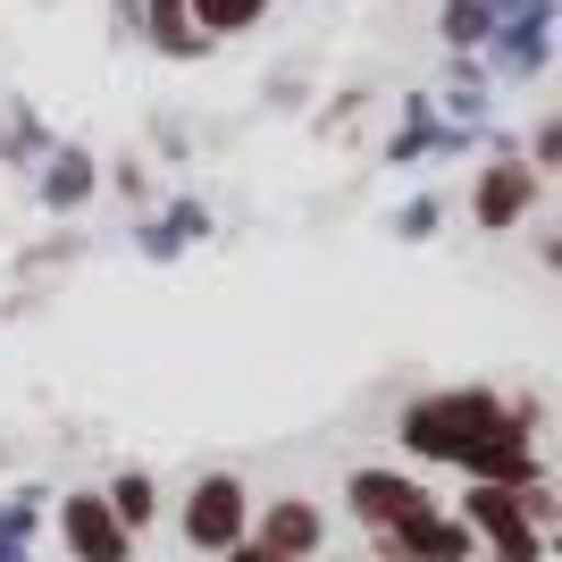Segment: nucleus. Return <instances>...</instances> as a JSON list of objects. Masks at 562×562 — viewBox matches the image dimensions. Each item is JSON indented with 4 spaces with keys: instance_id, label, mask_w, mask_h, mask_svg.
<instances>
[{
    "instance_id": "1",
    "label": "nucleus",
    "mask_w": 562,
    "mask_h": 562,
    "mask_svg": "<svg viewBox=\"0 0 562 562\" xmlns=\"http://www.w3.org/2000/svg\"><path fill=\"white\" fill-rule=\"evenodd\" d=\"M504 428H529V437H538V403H504V395H487V386H453V395H420L403 412V446L420 453V462L462 470V453L504 437Z\"/></svg>"
},
{
    "instance_id": "2",
    "label": "nucleus",
    "mask_w": 562,
    "mask_h": 562,
    "mask_svg": "<svg viewBox=\"0 0 562 562\" xmlns=\"http://www.w3.org/2000/svg\"><path fill=\"white\" fill-rule=\"evenodd\" d=\"M462 529H470L479 546H495V562H546V529L520 513V495H513V487L470 479V495H462Z\"/></svg>"
},
{
    "instance_id": "3",
    "label": "nucleus",
    "mask_w": 562,
    "mask_h": 562,
    "mask_svg": "<svg viewBox=\"0 0 562 562\" xmlns=\"http://www.w3.org/2000/svg\"><path fill=\"white\" fill-rule=\"evenodd\" d=\"M538 193H546V177L520 151H487V168H479V186H470V218L487 235H504V227H520V218L538 211Z\"/></svg>"
},
{
    "instance_id": "4",
    "label": "nucleus",
    "mask_w": 562,
    "mask_h": 562,
    "mask_svg": "<svg viewBox=\"0 0 562 562\" xmlns=\"http://www.w3.org/2000/svg\"><path fill=\"white\" fill-rule=\"evenodd\" d=\"M546 25H554V0H495V25H487V59L479 68H504V76H538L546 68Z\"/></svg>"
},
{
    "instance_id": "5",
    "label": "nucleus",
    "mask_w": 562,
    "mask_h": 562,
    "mask_svg": "<svg viewBox=\"0 0 562 562\" xmlns=\"http://www.w3.org/2000/svg\"><path fill=\"white\" fill-rule=\"evenodd\" d=\"M186 538L202 546V554H227L235 538H252V495H244L235 470H211V479L186 495Z\"/></svg>"
},
{
    "instance_id": "6",
    "label": "nucleus",
    "mask_w": 562,
    "mask_h": 562,
    "mask_svg": "<svg viewBox=\"0 0 562 562\" xmlns=\"http://www.w3.org/2000/svg\"><path fill=\"white\" fill-rule=\"evenodd\" d=\"M378 546H386V562H470V554H479V538H470L462 520H446L437 504L386 520V529H378Z\"/></svg>"
},
{
    "instance_id": "7",
    "label": "nucleus",
    "mask_w": 562,
    "mask_h": 562,
    "mask_svg": "<svg viewBox=\"0 0 562 562\" xmlns=\"http://www.w3.org/2000/svg\"><path fill=\"white\" fill-rule=\"evenodd\" d=\"M59 538H68L76 562H126L135 554V529H126L101 495H68V504H59Z\"/></svg>"
},
{
    "instance_id": "8",
    "label": "nucleus",
    "mask_w": 562,
    "mask_h": 562,
    "mask_svg": "<svg viewBox=\"0 0 562 562\" xmlns=\"http://www.w3.org/2000/svg\"><path fill=\"white\" fill-rule=\"evenodd\" d=\"M345 504L370 529H386V520H403V513H420L428 504V487L412 479V470H352V487H345Z\"/></svg>"
},
{
    "instance_id": "9",
    "label": "nucleus",
    "mask_w": 562,
    "mask_h": 562,
    "mask_svg": "<svg viewBox=\"0 0 562 562\" xmlns=\"http://www.w3.org/2000/svg\"><path fill=\"white\" fill-rule=\"evenodd\" d=\"M93 186H101L93 151H76V143H50V151H43V211H85Z\"/></svg>"
},
{
    "instance_id": "10",
    "label": "nucleus",
    "mask_w": 562,
    "mask_h": 562,
    "mask_svg": "<svg viewBox=\"0 0 562 562\" xmlns=\"http://www.w3.org/2000/svg\"><path fill=\"white\" fill-rule=\"evenodd\" d=\"M252 546H269L278 562H303V554H319V504H303V495L269 504V513H260V538H252Z\"/></svg>"
},
{
    "instance_id": "11",
    "label": "nucleus",
    "mask_w": 562,
    "mask_h": 562,
    "mask_svg": "<svg viewBox=\"0 0 562 562\" xmlns=\"http://www.w3.org/2000/svg\"><path fill=\"white\" fill-rule=\"evenodd\" d=\"M186 18H193L202 43H227V34H252L269 18V0H186Z\"/></svg>"
},
{
    "instance_id": "12",
    "label": "nucleus",
    "mask_w": 562,
    "mask_h": 562,
    "mask_svg": "<svg viewBox=\"0 0 562 562\" xmlns=\"http://www.w3.org/2000/svg\"><path fill=\"white\" fill-rule=\"evenodd\" d=\"M143 34L168 50V59H202V34H193V18H186V0H143Z\"/></svg>"
},
{
    "instance_id": "13",
    "label": "nucleus",
    "mask_w": 562,
    "mask_h": 562,
    "mask_svg": "<svg viewBox=\"0 0 562 562\" xmlns=\"http://www.w3.org/2000/svg\"><path fill=\"white\" fill-rule=\"evenodd\" d=\"M202 227H211V211H202L193 193H177V202H168V218H151V227H143V252H151V260H168V252H186V244H193Z\"/></svg>"
},
{
    "instance_id": "14",
    "label": "nucleus",
    "mask_w": 562,
    "mask_h": 562,
    "mask_svg": "<svg viewBox=\"0 0 562 562\" xmlns=\"http://www.w3.org/2000/svg\"><path fill=\"white\" fill-rule=\"evenodd\" d=\"M487 25H495V0H446V9H437V34H446L453 50H479Z\"/></svg>"
},
{
    "instance_id": "15",
    "label": "nucleus",
    "mask_w": 562,
    "mask_h": 562,
    "mask_svg": "<svg viewBox=\"0 0 562 562\" xmlns=\"http://www.w3.org/2000/svg\"><path fill=\"white\" fill-rule=\"evenodd\" d=\"M101 504H110V513L126 520V529H143V520L160 513V487H151V479H143V470H126V479H117V487L101 495Z\"/></svg>"
},
{
    "instance_id": "16",
    "label": "nucleus",
    "mask_w": 562,
    "mask_h": 562,
    "mask_svg": "<svg viewBox=\"0 0 562 562\" xmlns=\"http://www.w3.org/2000/svg\"><path fill=\"white\" fill-rule=\"evenodd\" d=\"M43 151H50V126H43V117H34V110H25V117H9V135H0V160H43Z\"/></svg>"
},
{
    "instance_id": "17",
    "label": "nucleus",
    "mask_w": 562,
    "mask_h": 562,
    "mask_svg": "<svg viewBox=\"0 0 562 562\" xmlns=\"http://www.w3.org/2000/svg\"><path fill=\"white\" fill-rule=\"evenodd\" d=\"M25 546H34V495H18V504H0V562H18Z\"/></svg>"
},
{
    "instance_id": "18",
    "label": "nucleus",
    "mask_w": 562,
    "mask_h": 562,
    "mask_svg": "<svg viewBox=\"0 0 562 562\" xmlns=\"http://www.w3.org/2000/svg\"><path fill=\"white\" fill-rule=\"evenodd\" d=\"M520 160L538 168V177H546V168H562V117H538V143H529Z\"/></svg>"
},
{
    "instance_id": "19",
    "label": "nucleus",
    "mask_w": 562,
    "mask_h": 562,
    "mask_svg": "<svg viewBox=\"0 0 562 562\" xmlns=\"http://www.w3.org/2000/svg\"><path fill=\"white\" fill-rule=\"evenodd\" d=\"M437 218H446V211H437V202H428V193H420V202H412V211H403L395 227L412 235V244H420V235H437Z\"/></svg>"
},
{
    "instance_id": "20",
    "label": "nucleus",
    "mask_w": 562,
    "mask_h": 562,
    "mask_svg": "<svg viewBox=\"0 0 562 562\" xmlns=\"http://www.w3.org/2000/svg\"><path fill=\"white\" fill-rule=\"evenodd\" d=\"M218 562H278V554H269V546H252V538H235V546H227Z\"/></svg>"
}]
</instances>
